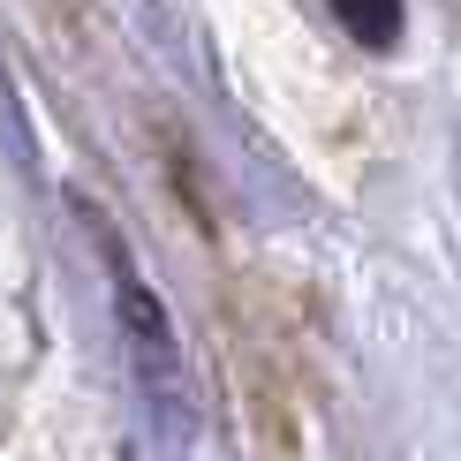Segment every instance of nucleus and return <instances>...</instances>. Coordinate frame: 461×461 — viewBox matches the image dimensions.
I'll return each mask as SVG.
<instances>
[{"mask_svg":"<svg viewBox=\"0 0 461 461\" xmlns=\"http://www.w3.org/2000/svg\"><path fill=\"white\" fill-rule=\"evenodd\" d=\"M333 15H340V31L356 38L363 53H386V46H401V0H333Z\"/></svg>","mask_w":461,"mask_h":461,"instance_id":"nucleus-1","label":"nucleus"}]
</instances>
